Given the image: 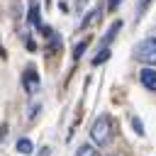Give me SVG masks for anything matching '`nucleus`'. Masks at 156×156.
Listing matches in <instances>:
<instances>
[{
    "mask_svg": "<svg viewBox=\"0 0 156 156\" xmlns=\"http://www.w3.org/2000/svg\"><path fill=\"white\" fill-rule=\"evenodd\" d=\"M110 134H112V119L107 115H100L90 127V136H93V141L98 146H105L110 141Z\"/></svg>",
    "mask_w": 156,
    "mask_h": 156,
    "instance_id": "obj_1",
    "label": "nucleus"
},
{
    "mask_svg": "<svg viewBox=\"0 0 156 156\" xmlns=\"http://www.w3.org/2000/svg\"><path fill=\"white\" fill-rule=\"evenodd\" d=\"M132 56H134L136 61H141V63H151V66H154V63H156V41L149 37V39L134 44Z\"/></svg>",
    "mask_w": 156,
    "mask_h": 156,
    "instance_id": "obj_2",
    "label": "nucleus"
},
{
    "mask_svg": "<svg viewBox=\"0 0 156 156\" xmlns=\"http://www.w3.org/2000/svg\"><path fill=\"white\" fill-rule=\"evenodd\" d=\"M139 80H141V85H144L146 90H156V68H151V66L141 68Z\"/></svg>",
    "mask_w": 156,
    "mask_h": 156,
    "instance_id": "obj_3",
    "label": "nucleus"
},
{
    "mask_svg": "<svg viewBox=\"0 0 156 156\" xmlns=\"http://www.w3.org/2000/svg\"><path fill=\"white\" fill-rule=\"evenodd\" d=\"M22 83H24V88H27L29 93H37V90H39V76H37V71H34V68L24 71V78H22Z\"/></svg>",
    "mask_w": 156,
    "mask_h": 156,
    "instance_id": "obj_4",
    "label": "nucleus"
},
{
    "mask_svg": "<svg viewBox=\"0 0 156 156\" xmlns=\"http://www.w3.org/2000/svg\"><path fill=\"white\" fill-rule=\"evenodd\" d=\"M29 22H32L34 27H39L44 34H49V29H46V27H41V22H39V5H37V2H32V5H29Z\"/></svg>",
    "mask_w": 156,
    "mask_h": 156,
    "instance_id": "obj_5",
    "label": "nucleus"
},
{
    "mask_svg": "<svg viewBox=\"0 0 156 156\" xmlns=\"http://www.w3.org/2000/svg\"><path fill=\"white\" fill-rule=\"evenodd\" d=\"M17 151L27 156V154H32V151H34V144H32L29 139H17Z\"/></svg>",
    "mask_w": 156,
    "mask_h": 156,
    "instance_id": "obj_6",
    "label": "nucleus"
},
{
    "mask_svg": "<svg viewBox=\"0 0 156 156\" xmlns=\"http://www.w3.org/2000/svg\"><path fill=\"white\" fill-rule=\"evenodd\" d=\"M76 156H100V154H98V149H95V146H90V144H83V146L76 151Z\"/></svg>",
    "mask_w": 156,
    "mask_h": 156,
    "instance_id": "obj_7",
    "label": "nucleus"
},
{
    "mask_svg": "<svg viewBox=\"0 0 156 156\" xmlns=\"http://www.w3.org/2000/svg\"><path fill=\"white\" fill-rule=\"evenodd\" d=\"M119 27H122V22H115V24H112V27L107 29V34H105V44H110V41L115 39V34L119 32Z\"/></svg>",
    "mask_w": 156,
    "mask_h": 156,
    "instance_id": "obj_8",
    "label": "nucleus"
},
{
    "mask_svg": "<svg viewBox=\"0 0 156 156\" xmlns=\"http://www.w3.org/2000/svg\"><path fill=\"white\" fill-rule=\"evenodd\" d=\"M107 58H110V49H100V51H98V56L93 58V66H100V63H102V61H107Z\"/></svg>",
    "mask_w": 156,
    "mask_h": 156,
    "instance_id": "obj_9",
    "label": "nucleus"
},
{
    "mask_svg": "<svg viewBox=\"0 0 156 156\" xmlns=\"http://www.w3.org/2000/svg\"><path fill=\"white\" fill-rule=\"evenodd\" d=\"M85 46H88V39H85V41H80V44H76V46H73V58H80V56H83V51H85Z\"/></svg>",
    "mask_w": 156,
    "mask_h": 156,
    "instance_id": "obj_10",
    "label": "nucleus"
},
{
    "mask_svg": "<svg viewBox=\"0 0 156 156\" xmlns=\"http://www.w3.org/2000/svg\"><path fill=\"white\" fill-rule=\"evenodd\" d=\"M132 127H134V132H136L139 136H144V124H141L139 117H132Z\"/></svg>",
    "mask_w": 156,
    "mask_h": 156,
    "instance_id": "obj_11",
    "label": "nucleus"
},
{
    "mask_svg": "<svg viewBox=\"0 0 156 156\" xmlns=\"http://www.w3.org/2000/svg\"><path fill=\"white\" fill-rule=\"evenodd\" d=\"M98 17H100V10H93V12L88 15V20H83V24H80V27H85V24H90V22H95Z\"/></svg>",
    "mask_w": 156,
    "mask_h": 156,
    "instance_id": "obj_12",
    "label": "nucleus"
},
{
    "mask_svg": "<svg viewBox=\"0 0 156 156\" xmlns=\"http://www.w3.org/2000/svg\"><path fill=\"white\" fill-rule=\"evenodd\" d=\"M119 2H122V0H110V5H107V10H110V12H115V10L119 7Z\"/></svg>",
    "mask_w": 156,
    "mask_h": 156,
    "instance_id": "obj_13",
    "label": "nucleus"
},
{
    "mask_svg": "<svg viewBox=\"0 0 156 156\" xmlns=\"http://www.w3.org/2000/svg\"><path fill=\"white\" fill-rule=\"evenodd\" d=\"M151 39H154V41H156V29H154V34H151Z\"/></svg>",
    "mask_w": 156,
    "mask_h": 156,
    "instance_id": "obj_14",
    "label": "nucleus"
},
{
    "mask_svg": "<svg viewBox=\"0 0 156 156\" xmlns=\"http://www.w3.org/2000/svg\"><path fill=\"white\" fill-rule=\"evenodd\" d=\"M0 56H2V49H0Z\"/></svg>",
    "mask_w": 156,
    "mask_h": 156,
    "instance_id": "obj_15",
    "label": "nucleus"
}]
</instances>
